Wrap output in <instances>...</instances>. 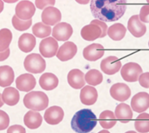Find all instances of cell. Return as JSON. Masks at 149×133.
I'll list each match as a JSON object with an SVG mask.
<instances>
[{
	"instance_id": "1",
	"label": "cell",
	"mask_w": 149,
	"mask_h": 133,
	"mask_svg": "<svg viewBox=\"0 0 149 133\" xmlns=\"http://www.w3.org/2000/svg\"><path fill=\"white\" fill-rule=\"evenodd\" d=\"M90 9L95 18L102 21L113 22L121 18L126 12L127 2L118 1H91Z\"/></svg>"
},
{
	"instance_id": "2",
	"label": "cell",
	"mask_w": 149,
	"mask_h": 133,
	"mask_svg": "<svg viewBox=\"0 0 149 133\" xmlns=\"http://www.w3.org/2000/svg\"><path fill=\"white\" fill-rule=\"evenodd\" d=\"M97 118L91 110L84 109L75 113L72 119L71 127L76 132L88 133L95 128Z\"/></svg>"
},
{
	"instance_id": "3",
	"label": "cell",
	"mask_w": 149,
	"mask_h": 133,
	"mask_svg": "<svg viewBox=\"0 0 149 133\" xmlns=\"http://www.w3.org/2000/svg\"><path fill=\"white\" fill-rule=\"evenodd\" d=\"M23 103L26 108L35 111H42L49 105V98L40 91H33L24 96Z\"/></svg>"
},
{
	"instance_id": "4",
	"label": "cell",
	"mask_w": 149,
	"mask_h": 133,
	"mask_svg": "<svg viewBox=\"0 0 149 133\" xmlns=\"http://www.w3.org/2000/svg\"><path fill=\"white\" fill-rule=\"evenodd\" d=\"M24 65L27 71L34 74L42 73L46 68V61L38 54L33 53L27 56Z\"/></svg>"
},
{
	"instance_id": "5",
	"label": "cell",
	"mask_w": 149,
	"mask_h": 133,
	"mask_svg": "<svg viewBox=\"0 0 149 133\" xmlns=\"http://www.w3.org/2000/svg\"><path fill=\"white\" fill-rule=\"evenodd\" d=\"M143 72L142 68L137 63H129L122 68L121 75L123 78L128 82H135Z\"/></svg>"
},
{
	"instance_id": "6",
	"label": "cell",
	"mask_w": 149,
	"mask_h": 133,
	"mask_svg": "<svg viewBox=\"0 0 149 133\" xmlns=\"http://www.w3.org/2000/svg\"><path fill=\"white\" fill-rule=\"evenodd\" d=\"M36 9L35 6L32 2L21 1L16 6V15L22 20H29L34 15Z\"/></svg>"
},
{
	"instance_id": "7",
	"label": "cell",
	"mask_w": 149,
	"mask_h": 133,
	"mask_svg": "<svg viewBox=\"0 0 149 133\" xmlns=\"http://www.w3.org/2000/svg\"><path fill=\"white\" fill-rule=\"evenodd\" d=\"M58 48V42L51 37L42 40L39 45L40 52L45 58L54 56L57 53Z\"/></svg>"
},
{
	"instance_id": "8",
	"label": "cell",
	"mask_w": 149,
	"mask_h": 133,
	"mask_svg": "<svg viewBox=\"0 0 149 133\" xmlns=\"http://www.w3.org/2000/svg\"><path fill=\"white\" fill-rule=\"evenodd\" d=\"M111 97L116 100L124 102L131 95V90L129 86L123 83H117L113 85L110 89Z\"/></svg>"
},
{
	"instance_id": "9",
	"label": "cell",
	"mask_w": 149,
	"mask_h": 133,
	"mask_svg": "<svg viewBox=\"0 0 149 133\" xmlns=\"http://www.w3.org/2000/svg\"><path fill=\"white\" fill-rule=\"evenodd\" d=\"M71 25L66 22H61L56 24L53 29L52 35L58 41L68 40L73 33Z\"/></svg>"
},
{
	"instance_id": "10",
	"label": "cell",
	"mask_w": 149,
	"mask_h": 133,
	"mask_svg": "<svg viewBox=\"0 0 149 133\" xmlns=\"http://www.w3.org/2000/svg\"><path fill=\"white\" fill-rule=\"evenodd\" d=\"M133 110L138 113L146 111L149 107V95L147 92H140L135 95L131 100Z\"/></svg>"
},
{
	"instance_id": "11",
	"label": "cell",
	"mask_w": 149,
	"mask_h": 133,
	"mask_svg": "<svg viewBox=\"0 0 149 133\" xmlns=\"http://www.w3.org/2000/svg\"><path fill=\"white\" fill-rule=\"evenodd\" d=\"M122 66L121 61L118 57L110 56L103 59L100 64V68L104 73L113 75L118 72Z\"/></svg>"
},
{
	"instance_id": "12",
	"label": "cell",
	"mask_w": 149,
	"mask_h": 133,
	"mask_svg": "<svg viewBox=\"0 0 149 133\" xmlns=\"http://www.w3.org/2000/svg\"><path fill=\"white\" fill-rule=\"evenodd\" d=\"M104 48L99 43H93L84 48L83 51L84 58L89 61H96L104 55Z\"/></svg>"
},
{
	"instance_id": "13",
	"label": "cell",
	"mask_w": 149,
	"mask_h": 133,
	"mask_svg": "<svg viewBox=\"0 0 149 133\" xmlns=\"http://www.w3.org/2000/svg\"><path fill=\"white\" fill-rule=\"evenodd\" d=\"M41 19L45 24L54 26L61 21L62 14L58 8L49 6L45 8L42 12Z\"/></svg>"
},
{
	"instance_id": "14",
	"label": "cell",
	"mask_w": 149,
	"mask_h": 133,
	"mask_svg": "<svg viewBox=\"0 0 149 133\" xmlns=\"http://www.w3.org/2000/svg\"><path fill=\"white\" fill-rule=\"evenodd\" d=\"M64 117L63 109L60 107L53 106L46 110L44 114L45 121L48 124L57 125L63 120Z\"/></svg>"
},
{
	"instance_id": "15",
	"label": "cell",
	"mask_w": 149,
	"mask_h": 133,
	"mask_svg": "<svg viewBox=\"0 0 149 133\" xmlns=\"http://www.w3.org/2000/svg\"><path fill=\"white\" fill-rule=\"evenodd\" d=\"M127 27L130 33L135 37H141L147 31L146 25L141 22L138 15L131 17L128 21Z\"/></svg>"
},
{
	"instance_id": "16",
	"label": "cell",
	"mask_w": 149,
	"mask_h": 133,
	"mask_svg": "<svg viewBox=\"0 0 149 133\" xmlns=\"http://www.w3.org/2000/svg\"><path fill=\"white\" fill-rule=\"evenodd\" d=\"M16 87L18 90L28 92L34 88L36 84V79L33 75L25 73L19 75L16 80Z\"/></svg>"
},
{
	"instance_id": "17",
	"label": "cell",
	"mask_w": 149,
	"mask_h": 133,
	"mask_svg": "<svg viewBox=\"0 0 149 133\" xmlns=\"http://www.w3.org/2000/svg\"><path fill=\"white\" fill-rule=\"evenodd\" d=\"M77 46L73 42L68 41L61 46L58 51L56 57L62 62L70 60L77 52Z\"/></svg>"
},
{
	"instance_id": "18",
	"label": "cell",
	"mask_w": 149,
	"mask_h": 133,
	"mask_svg": "<svg viewBox=\"0 0 149 133\" xmlns=\"http://www.w3.org/2000/svg\"><path fill=\"white\" fill-rule=\"evenodd\" d=\"M102 30L100 27L96 24L91 23L86 25L81 31V36L87 41H94L100 38Z\"/></svg>"
},
{
	"instance_id": "19",
	"label": "cell",
	"mask_w": 149,
	"mask_h": 133,
	"mask_svg": "<svg viewBox=\"0 0 149 133\" xmlns=\"http://www.w3.org/2000/svg\"><path fill=\"white\" fill-rule=\"evenodd\" d=\"M84 72L78 69L70 70L68 75V84L75 89L81 88L86 84Z\"/></svg>"
},
{
	"instance_id": "20",
	"label": "cell",
	"mask_w": 149,
	"mask_h": 133,
	"mask_svg": "<svg viewBox=\"0 0 149 133\" xmlns=\"http://www.w3.org/2000/svg\"><path fill=\"white\" fill-rule=\"evenodd\" d=\"M98 94L97 89L90 86H86L81 89L80 93V99L83 104L92 105L97 100Z\"/></svg>"
},
{
	"instance_id": "21",
	"label": "cell",
	"mask_w": 149,
	"mask_h": 133,
	"mask_svg": "<svg viewBox=\"0 0 149 133\" xmlns=\"http://www.w3.org/2000/svg\"><path fill=\"white\" fill-rule=\"evenodd\" d=\"M116 117L122 123H127L132 119L133 114L130 106L120 103L117 106L115 110Z\"/></svg>"
},
{
	"instance_id": "22",
	"label": "cell",
	"mask_w": 149,
	"mask_h": 133,
	"mask_svg": "<svg viewBox=\"0 0 149 133\" xmlns=\"http://www.w3.org/2000/svg\"><path fill=\"white\" fill-rule=\"evenodd\" d=\"M43 118L38 112L30 110L25 114L24 118V124L29 129H35L42 124Z\"/></svg>"
},
{
	"instance_id": "23",
	"label": "cell",
	"mask_w": 149,
	"mask_h": 133,
	"mask_svg": "<svg viewBox=\"0 0 149 133\" xmlns=\"http://www.w3.org/2000/svg\"><path fill=\"white\" fill-rule=\"evenodd\" d=\"M36 45V38L31 34L25 33L20 37L18 40V47L24 53L31 52Z\"/></svg>"
},
{
	"instance_id": "24",
	"label": "cell",
	"mask_w": 149,
	"mask_h": 133,
	"mask_svg": "<svg viewBox=\"0 0 149 133\" xmlns=\"http://www.w3.org/2000/svg\"><path fill=\"white\" fill-rule=\"evenodd\" d=\"M40 87L46 91H51L58 86L59 80L55 75L52 73H45L39 79Z\"/></svg>"
},
{
	"instance_id": "25",
	"label": "cell",
	"mask_w": 149,
	"mask_h": 133,
	"mask_svg": "<svg viewBox=\"0 0 149 133\" xmlns=\"http://www.w3.org/2000/svg\"><path fill=\"white\" fill-rule=\"evenodd\" d=\"M1 97L3 102L7 105L13 106L17 104L19 101V93L15 88L9 87L4 89L1 95Z\"/></svg>"
},
{
	"instance_id": "26",
	"label": "cell",
	"mask_w": 149,
	"mask_h": 133,
	"mask_svg": "<svg viewBox=\"0 0 149 133\" xmlns=\"http://www.w3.org/2000/svg\"><path fill=\"white\" fill-rule=\"evenodd\" d=\"M15 73L11 67L2 66L0 68V85L2 87L10 86L14 82Z\"/></svg>"
},
{
	"instance_id": "27",
	"label": "cell",
	"mask_w": 149,
	"mask_h": 133,
	"mask_svg": "<svg viewBox=\"0 0 149 133\" xmlns=\"http://www.w3.org/2000/svg\"><path fill=\"white\" fill-rule=\"evenodd\" d=\"M99 122L104 129H110L116 124V118L113 112L110 110H105L100 115Z\"/></svg>"
},
{
	"instance_id": "28",
	"label": "cell",
	"mask_w": 149,
	"mask_h": 133,
	"mask_svg": "<svg viewBox=\"0 0 149 133\" xmlns=\"http://www.w3.org/2000/svg\"><path fill=\"white\" fill-rule=\"evenodd\" d=\"M126 27L121 23L114 24L109 27L107 33L110 38L115 41H119L124 38L126 35Z\"/></svg>"
},
{
	"instance_id": "29",
	"label": "cell",
	"mask_w": 149,
	"mask_h": 133,
	"mask_svg": "<svg viewBox=\"0 0 149 133\" xmlns=\"http://www.w3.org/2000/svg\"><path fill=\"white\" fill-rule=\"evenodd\" d=\"M135 128L139 133L149 132V115L147 113L140 114L136 118L134 123Z\"/></svg>"
},
{
	"instance_id": "30",
	"label": "cell",
	"mask_w": 149,
	"mask_h": 133,
	"mask_svg": "<svg viewBox=\"0 0 149 133\" xmlns=\"http://www.w3.org/2000/svg\"><path fill=\"white\" fill-rule=\"evenodd\" d=\"M33 33L38 38H43L50 35L52 28L42 22L35 24L32 27Z\"/></svg>"
},
{
	"instance_id": "31",
	"label": "cell",
	"mask_w": 149,
	"mask_h": 133,
	"mask_svg": "<svg viewBox=\"0 0 149 133\" xmlns=\"http://www.w3.org/2000/svg\"><path fill=\"white\" fill-rule=\"evenodd\" d=\"M86 81L90 85L96 86L102 83L103 77L102 73L95 69L88 71L85 76Z\"/></svg>"
},
{
	"instance_id": "32",
	"label": "cell",
	"mask_w": 149,
	"mask_h": 133,
	"mask_svg": "<svg viewBox=\"0 0 149 133\" xmlns=\"http://www.w3.org/2000/svg\"><path fill=\"white\" fill-rule=\"evenodd\" d=\"M12 39V33L9 29L4 28L1 30V52L9 48Z\"/></svg>"
},
{
	"instance_id": "33",
	"label": "cell",
	"mask_w": 149,
	"mask_h": 133,
	"mask_svg": "<svg viewBox=\"0 0 149 133\" xmlns=\"http://www.w3.org/2000/svg\"><path fill=\"white\" fill-rule=\"evenodd\" d=\"M12 23L14 28L16 30L20 31H26L31 27L32 24V20H22L15 15L12 19Z\"/></svg>"
},
{
	"instance_id": "34",
	"label": "cell",
	"mask_w": 149,
	"mask_h": 133,
	"mask_svg": "<svg viewBox=\"0 0 149 133\" xmlns=\"http://www.w3.org/2000/svg\"><path fill=\"white\" fill-rule=\"evenodd\" d=\"M1 125L0 129L1 131L6 129L9 125L10 119L8 114L4 111L1 110Z\"/></svg>"
},
{
	"instance_id": "35",
	"label": "cell",
	"mask_w": 149,
	"mask_h": 133,
	"mask_svg": "<svg viewBox=\"0 0 149 133\" xmlns=\"http://www.w3.org/2000/svg\"><path fill=\"white\" fill-rule=\"evenodd\" d=\"M149 7L148 5L144 6L141 8L139 14V18L140 21L145 22H149Z\"/></svg>"
},
{
	"instance_id": "36",
	"label": "cell",
	"mask_w": 149,
	"mask_h": 133,
	"mask_svg": "<svg viewBox=\"0 0 149 133\" xmlns=\"http://www.w3.org/2000/svg\"><path fill=\"white\" fill-rule=\"evenodd\" d=\"M149 72L142 73L139 78V81L140 85L143 87L148 88L149 86Z\"/></svg>"
},
{
	"instance_id": "37",
	"label": "cell",
	"mask_w": 149,
	"mask_h": 133,
	"mask_svg": "<svg viewBox=\"0 0 149 133\" xmlns=\"http://www.w3.org/2000/svg\"><path fill=\"white\" fill-rule=\"evenodd\" d=\"M91 22L97 24L101 28L102 30V34L100 38H102L106 36L107 34L108 27L105 22L99 19L93 20Z\"/></svg>"
},
{
	"instance_id": "38",
	"label": "cell",
	"mask_w": 149,
	"mask_h": 133,
	"mask_svg": "<svg viewBox=\"0 0 149 133\" xmlns=\"http://www.w3.org/2000/svg\"><path fill=\"white\" fill-rule=\"evenodd\" d=\"M55 1H36L35 4L38 8L42 10L47 6H53L55 4Z\"/></svg>"
},
{
	"instance_id": "39",
	"label": "cell",
	"mask_w": 149,
	"mask_h": 133,
	"mask_svg": "<svg viewBox=\"0 0 149 133\" xmlns=\"http://www.w3.org/2000/svg\"><path fill=\"white\" fill-rule=\"evenodd\" d=\"M7 132L8 133H26V130L23 126L20 125H13L10 126L7 130Z\"/></svg>"
},
{
	"instance_id": "40",
	"label": "cell",
	"mask_w": 149,
	"mask_h": 133,
	"mask_svg": "<svg viewBox=\"0 0 149 133\" xmlns=\"http://www.w3.org/2000/svg\"><path fill=\"white\" fill-rule=\"evenodd\" d=\"M10 55V49L8 48L3 52H1V61H4L8 58Z\"/></svg>"
}]
</instances>
